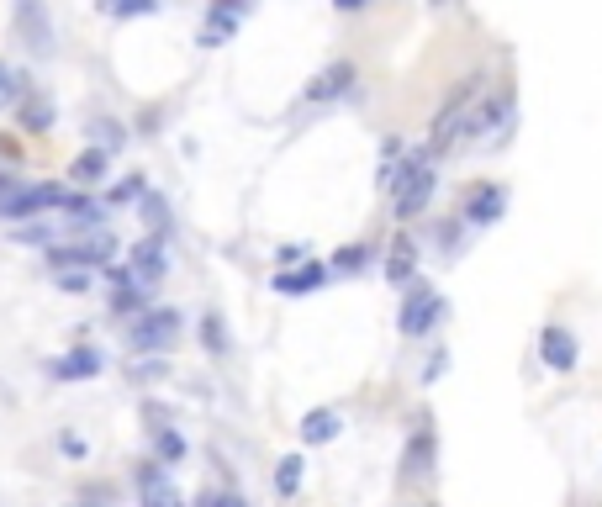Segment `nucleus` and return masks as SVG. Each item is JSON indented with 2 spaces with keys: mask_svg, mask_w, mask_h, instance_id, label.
I'll use <instances>...</instances> for the list:
<instances>
[{
  "mask_svg": "<svg viewBox=\"0 0 602 507\" xmlns=\"http://www.w3.org/2000/svg\"><path fill=\"white\" fill-rule=\"evenodd\" d=\"M53 206H69V191L64 185H11L6 196H0V217L6 222H27V217H43Z\"/></svg>",
  "mask_w": 602,
  "mask_h": 507,
  "instance_id": "obj_1",
  "label": "nucleus"
},
{
  "mask_svg": "<svg viewBox=\"0 0 602 507\" xmlns=\"http://www.w3.org/2000/svg\"><path fill=\"white\" fill-rule=\"evenodd\" d=\"M175 338H180V312L175 307H148L143 317H133L127 349H133V354H164Z\"/></svg>",
  "mask_w": 602,
  "mask_h": 507,
  "instance_id": "obj_2",
  "label": "nucleus"
},
{
  "mask_svg": "<svg viewBox=\"0 0 602 507\" xmlns=\"http://www.w3.org/2000/svg\"><path fill=\"white\" fill-rule=\"evenodd\" d=\"M111 254H117V238L96 233V238L64 243V249H48V270H53V275H64V270H101Z\"/></svg>",
  "mask_w": 602,
  "mask_h": 507,
  "instance_id": "obj_3",
  "label": "nucleus"
},
{
  "mask_svg": "<svg viewBox=\"0 0 602 507\" xmlns=\"http://www.w3.org/2000/svg\"><path fill=\"white\" fill-rule=\"evenodd\" d=\"M164 270H169V238H159V233H148V238H138L133 243V254H127V265H122V275L133 280V286H159L164 280Z\"/></svg>",
  "mask_w": 602,
  "mask_h": 507,
  "instance_id": "obj_4",
  "label": "nucleus"
},
{
  "mask_svg": "<svg viewBox=\"0 0 602 507\" xmlns=\"http://www.w3.org/2000/svg\"><path fill=\"white\" fill-rule=\"evenodd\" d=\"M439 317H444V296H439L434 286H412V291L402 296L397 328H402L407 338H428V333L439 328Z\"/></svg>",
  "mask_w": 602,
  "mask_h": 507,
  "instance_id": "obj_5",
  "label": "nucleus"
},
{
  "mask_svg": "<svg viewBox=\"0 0 602 507\" xmlns=\"http://www.w3.org/2000/svg\"><path fill=\"white\" fill-rule=\"evenodd\" d=\"M502 212H507V185H497V180H476L460 196V217L470 222V228H492Z\"/></svg>",
  "mask_w": 602,
  "mask_h": 507,
  "instance_id": "obj_6",
  "label": "nucleus"
},
{
  "mask_svg": "<svg viewBox=\"0 0 602 507\" xmlns=\"http://www.w3.org/2000/svg\"><path fill=\"white\" fill-rule=\"evenodd\" d=\"M133 476H138V507H185V497L175 492V476H169L154 455L138 460Z\"/></svg>",
  "mask_w": 602,
  "mask_h": 507,
  "instance_id": "obj_7",
  "label": "nucleus"
},
{
  "mask_svg": "<svg viewBox=\"0 0 602 507\" xmlns=\"http://www.w3.org/2000/svg\"><path fill=\"white\" fill-rule=\"evenodd\" d=\"M101 365H106V354H101L96 344H74L69 354H59V360L48 365V375H53V381H64V386H74V381L101 375Z\"/></svg>",
  "mask_w": 602,
  "mask_h": 507,
  "instance_id": "obj_8",
  "label": "nucleus"
},
{
  "mask_svg": "<svg viewBox=\"0 0 602 507\" xmlns=\"http://www.w3.org/2000/svg\"><path fill=\"white\" fill-rule=\"evenodd\" d=\"M16 32L32 53H48L53 48V22L43 11V0H16Z\"/></svg>",
  "mask_w": 602,
  "mask_h": 507,
  "instance_id": "obj_9",
  "label": "nucleus"
},
{
  "mask_svg": "<svg viewBox=\"0 0 602 507\" xmlns=\"http://www.w3.org/2000/svg\"><path fill=\"white\" fill-rule=\"evenodd\" d=\"M243 16H249V0H212V16H206L201 48H222V43H228V37L238 32Z\"/></svg>",
  "mask_w": 602,
  "mask_h": 507,
  "instance_id": "obj_10",
  "label": "nucleus"
},
{
  "mask_svg": "<svg viewBox=\"0 0 602 507\" xmlns=\"http://www.w3.org/2000/svg\"><path fill=\"white\" fill-rule=\"evenodd\" d=\"M539 360L544 365H550V370H560V375H566V370H576V360H581V349H576V333L571 328H544L539 333Z\"/></svg>",
  "mask_w": 602,
  "mask_h": 507,
  "instance_id": "obj_11",
  "label": "nucleus"
},
{
  "mask_svg": "<svg viewBox=\"0 0 602 507\" xmlns=\"http://www.w3.org/2000/svg\"><path fill=\"white\" fill-rule=\"evenodd\" d=\"M349 85H354V64H349V59H338V64H328V69H317V74H312V85L301 90V96H307L312 106H323V101H338Z\"/></svg>",
  "mask_w": 602,
  "mask_h": 507,
  "instance_id": "obj_12",
  "label": "nucleus"
},
{
  "mask_svg": "<svg viewBox=\"0 0 602 507\" xmlns=\"http://www.w3.org/2000/svg\"><path fill=\"white\" fill-rule=\"evenodd\" d=\"M412 270H418V238L402 228L397 238L386 243V280H391V286H407Z\"/></svg>",
  "mask_w": 602,
  "mask_h": 507,
  "instance_id": "obj_13",
  "label": "nucleus"
},
{
  "mask_svg": "<svg viewBox=\"0 0 602 507\" xmlns=\"http://www.w3.org/2000/svg\"><path fill=\"white\" fill-rule=\"evenodd\" d=\"M428 471H434V428H412L402 449V481H423Z\"/></svg>",
  "mask_w": 602,
  "mask_h": 507,
  "instance_id": "obj_14",
  "label": "nucleus"
},
{
  "mask_svg": "<svg viewBox=\"0 0 602 507\" xmlns=\"http://www.w3.org/2000/svg\"><path fill=\"white\" fill-rule=\"evenodd\" d=\"M344 434V418H338L333 407H312L307 418H301V444H333Z\"/></svg>",
  "mask_w": 602,
  "mask_h": 507,
  "instance_id": "obj_15",
  "label": "nucleus"
},
{
  "mask_svg": "<svg viewBox=\"0 0 602 507\" xmlns=\"http://www.w3.org/2000/svg\"><path fill=\"white\" fill-rule=\"evenodd\" d=\"M328 280V270L323 265H301V270H280L275 275V291L280 296H307V291H317Z\"/></svg>",
  "mask_w": 602,
  "mask_h": 507,
  "instance_id": "obj_16",
  "label": "nucleus"
},
{
  "mask_svg": "<svg viewBox=\"0 0 602 507\" xmlns=\"http://www.w3.org/2000/svg\"><path fill=\"white\" fill-rule=\"evenodd\" d=\"M16 127H22V133H48V127H53V106L43 101V96H27L22 106H16Z\"/></svg>",
  "mask_w": 602,
  "mask_h": 507,
  "instance_id": "obj_17",
  "label": "nucleus"
},
{
  "mask_svg": "<svg viewBox=\"0 0 602 507\" xmlns=\"http://www.w3.org/2000/svg\"><path fill=\"white\" fill-rule=\"evenodd\" d=\"M111 312H117V317H127V312H133V317H143V312H148V296H143V286H133V280H127L122 270H117V291H111Z\"/></svg>",
  "mask_w": 602,
  "mask_h": 507,
  "instance_id": "obj_18",
  "label": "nucleus"
},
{
  "mask_svg": "<svg viewBox=\"0 0 602 507\" xmlns=\"http://www.w3.org/2000/svg\"><path fill=\"white\" fill-rule=\"evenodd\" d=\"M69 180L74 185H101L106 180V148H85V154L69 164Z\"/></svg>",
  "mask_w": 602,
  "mask_h": 507,
  "instance_id": "obj_19",
  "label": "nucleus"
},
{
  "mask_svg": "<svg viewBox=\"0 0 602 507\" xmlns=\"http://www.w3.org/2000/svg\"><path fill=\"white\" fill-rule=\"evenodd\" d=\"M154 434V460L159 465H180L185 460V434L180 428H148Z\"/></svg>",
  "mask_w": 602,
  "mask_h": 507,
  "instance_id": "obj_20",
  "label": "nucleus"
},
{
  "mask_svg": "<svg viewBox=\"0 0 602 507\" xmlns=\"http://www.w3.org/2000/svg\"><path fill=\"white\" fill-rule=\"evenodd\" d=\"M301 476H307V460L286 455V460L275 465V492H280V497H296V492H301Z\"/></svg>",
  "mask_w": 602,
  "mask_h": 507,
  "instance_id": "obj_21",
  "label": "nucleus"
},
{
  "mask_svg": "<svg viewBox=\"0 0 602 507\" xmlns=\"http://www.w3.org/2000/svg\"><path fill=\"white\" fill-rule=\"evenodd\" d=\"M101 16H111V22H127V16H154L159 0H96Z\"/></svg>",
  "mask_w": 602,
  "mask_h": 507,
  "instance_id": "obj_22",
  "label": "nucleus"
},
{
  "mask_svg": "<svg viewBox=\"0 0 602 507\" xmlns=\"http://www.w3.org/2000/svg\"><path fill=\"white\" fill-rule=\"evenodd\" d=\"M201 349H206V354H228V323H222L217 312L201 317Z\"/></svg>",
  "mask_w": 602,
  "mask_h": 507,
  "instance_id": "obj_23",
  "label": "nucleus"
},
{
  "mask_svg": "<svg viewBox=\"0 0 602 507\" xmlns=\"http://www.w3.org/2000/svg\"><path fill=\"white\" fill-rule=\"evenodd\" d=\"M365 265H370V249H365V243H349V249L333 254V275H360Z\"/></svg>",
  "mask_w": 602,
  "mask_h": 507,
  "instance_id": "obj_24",
  "label": "nucleus"
},
{
  "mask_svg": "<svg viewBox=\"0 0 602 507\" xmlns=\"http://www.w3.org/2000/svg\"><path fill=\"white\" fill-rule=\"evenodd\" d=\"M143 222L164 238V228H169V206H164V196H154V191L143 196Z\"/></svg>",
  "mask_w": 602,
  "mask_h": 507,
  "instance_id": "obj_25",
  "label": "nucleus"
},
{
  "mask_svg": "<svg viewBox=\"0 0 602 507\" xmlns=\"http://www.w3.org/2000/svg\"><path fill=\"white\" fill-rule=\"evenodd\" d=\"M148 196V185H143V175H133V180H122V185H111V206H122V201H143Z\"/></svg>",
  "mask_w": 602,
  "mask_h": 507,
  "instance_id": "obj_26",
  "label": "nucleus"
},
{
  "mask_svg": "<svg viewBox=\"0 0 602 507\" xmlns=\"http://www.w3.org/2000/svg\"><path fill=\"white\" fill-rule=\"evenodd\" d=\"M196 507H249L238 492H217V486H206V492L196 497Z\"/></svg>",
  "mask_w": 602,
  "mask_h": 507,
  "instance_id": "obj_27",
  "label": "nucleus"
},
{
  "mask_svg": "<svg viewBox=\"0 0 602 507\" xmlns=\"http://www.w3.org/2000/svg\"><path fill=\"white\" fill-rule=\"evenodd\" d=\"M90 275H96V270H64L53 280H59V291H90Z\"/></svg>",
  "mask_w": 602,
  "mask_h": 507,
  "instance_id": "obj_28",
  "label": "nucleus"
},
{
  "mask_svg": "<svg viewBox=\"0 0 602 507\" xmlns=\"http://www.w3.org/2000/svg\"><path fill=\"white\" fill-rule=\"evenodd\" d=\"M16 90H22V80H16V74H6V69H0V106H6V101L16 96Z\"/></svg>",
  "mask_w": 602,
  "mask_h": 507,
  "instance_id": "obj_29",
  "label": "nucleus"
},
{
  "mask_svg": "<svg viewBox=\"0 0 602 507\" xmlns=\"http://www.w3.org/2000/svg\"><path fill=\"white\" fill-rule=\"evenodd\" d=\"M301 259H307V249H296V243H286V249H280V265H286V270L301 265Z\"/></svg>",
  "mask_w": 602,
  "mask_h": 507,
  "instance_id": "obj_30",
  "label": "nucleus"
},
{
  "mask_svg": "<svg viewBox=\"0 0 602 507\" xmlns=\"http://www.w3.org/2000/svg\"><path fill=\"white\" fill-rule=\"evenodd\" d=\"M69 507H106V492H80Z\"/></svg>",
  "mask_w": 602,
  "mask_h": 507,
  "instance_id": "obj_31",
  "label": "nucleus"
},
{
  "mask_svg": "<svg viewBox=\"0 0 602 507\" xmlns=\"http://www.w3.org/2000/svg\"><path fill=\"white\" fill-rule=\"evenodd\" d=\"M59 444H64V455H74V460H80V455H85V439H80V434H64Z\"/></svg>",
  "mask_w": 602,
  "mask_h": 507,
  "instance_id": "obj_32",
  "label": "nucleus"
},
{
  "mask_svg": "<svg viewBox=\"0 0 602 507\" xmlns=\"http://www.w3.org/2000/svg\"><path fill=\"white\" fill-rule=\"evenodd\" d=\"M96 127H101V148H117V143H122V133H117L111 122H96Z\"/></svg>",
  "mask_w": 602,
  "mask_h": 507,
  "instance_id": "obj_33",
  "label": "nucleus"
},
{
  "mask_svg": "<svg viewBox=\"0 0 602 507\" xmlns=\"http://www.w3.org/2000/svg\"><path fill=\"white\" fill-rule=\"evenodd\" d=\"M444 365H449V354H434V360H428V365H423V381H434V375H439Z\"/></svg>",
  "mask_w": 602,
  "mask_h": 507,
  "instance_id": "obj_34",
  "label": "nucleus"
},
{
  "mask_svg": "<svg viewBox=\"0 0 602 507\" xmlns=\"http://www.w3.org/2000/svg\"><path fill=\"white\" fill-rule=\"evenodd\" d=\"M338 11H360V6H370V0H333Z\"/></svg>",
  "mask_w": 602,
  "mask_h": 507,
  "instance_id": "obj_35",
  "label": "nucleus"
},
{
  "mask_svg": "<svg viewBox=\"0 0 602 507\" xmlns=\"http://www.w3.org/2000/svg\"><path fill=\"white\" fill-rule=\"evenodd\" d=\"M428 6H455V0H428Z\"/></svg>",
  "mask_w": 602,
  "mask_h": 507,
  "instance_id": "obj_36",
  "label": "nucleus"
}]
</instances>
